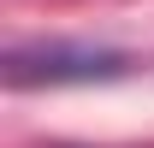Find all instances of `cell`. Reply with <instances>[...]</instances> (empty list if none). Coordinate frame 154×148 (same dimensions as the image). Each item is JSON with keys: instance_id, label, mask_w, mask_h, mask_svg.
Here are the masks:
<instances>
[{"instance_id": "cell-1", "label": "cell", "mask_w": 154, "mask_h": 148, "mask_svg": "<svg viewBox=\"0 0 154 148\" xmlns=\"http://www.w3.org/2000/svg\"><path fill=\"white\" fill-rule=\"evenodd\" d=\"M131 71V54L101 42H18L0 59V77L12 89H59V83H107Z\"/></svg>"}]
</instances>
